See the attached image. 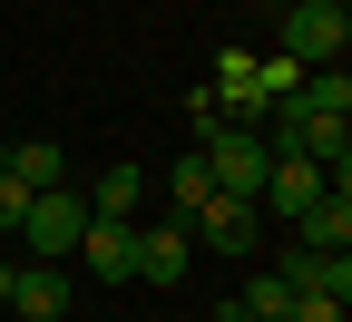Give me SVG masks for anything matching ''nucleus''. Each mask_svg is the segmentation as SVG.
I'll list each match as a JSON object with an SVG mask.
<instances>
[{
	"label": "nucleus",
	"instance_id": "obj_1",
	"mask_svg": "<svg viewBox=\"0 0 352 322\" xmlns=\"http://www.w3.org/2000/svg\"><path fill=\"white\" fill-rule=\"evenodd\" d=\"M342 39H352V10L342 0H284V49L294 69H342Z\"/></svg>",
	"mask_w": 352,
	"mask_h": 322
},
{
	"label": "nucleus",
	"instance_id": "obj_2",
	"mask_svg": "<svg viewBox=\"0 0 352 322\" xmlns=\"http://www.w3.org/2000/svg\"><path fill=\"white\" fill-rule=\"evenodd\" d=\"M78 235H88V205H78V186L30 196V215H20V264H69V254H78Z\"/></svg>",
	"mask_w": 352,
	"mask_h": 322
},
{
	"label": "nucleus",
	"instance_id": "obj_3",
	"mask_svg": "<svg viewBox=\"0 0 352 322\" xmlns=\"http://www.w3.org/2000/svg\"><path fill=\"white\" fill-rule=\"evenodd\" d=\"M196 157H206V176H215V196H264V176H274V157H264V137L254 127H215V137H196Z\"/></svg>",
	"mask_w": 352,
	"mask_h": 322
},
{
	"label": "nucleus",
	"instance_id": "obj_4",
	"mask_svg": "<svg viewBox=\"0 0 352 322\" xmlns=\"http://www.w3.org/2000/svg\"><path fill=\"white\" fill-rule=\"evenodd\" d=\"M186 264H196V225H186V215H166V225H138V273H127V284H147V293H176V284H186Z\"/></svg>",
	"mask_w": 352,
	"mask_h": 322
},
{
	"label": "nucleus",
	"instance_id": "obj_5",
	"mask_svg": "<svg viewBox=\"0 0 352 322\" xmlns=\"http://www.w3.org/2000/svg\"><path fill=\"white\" fill-rule=\"evenodd\" d=\"M78 264L98 273V284H127V273H138V225H127V215H88Z\"/></svg>",
	"mask_w": 352,
	"mask_h": 322
},
{
	"label": "nucleus",
	"instance_id": "obj_6",
	"mask_svg": "<svg viewBox=\"0 0 352 322\" xmlns=\"http://www.w3.org/2000/svg\"><path fill=\"white\" fill-rule=\"evenodd\" d=\"M186 225H196V244H215V254H245V264H254V205H245V196H206Z\"/></svg>",
	"mask_w": 352,
	"mask_h": 322
},
{
	"label": "nucleus",
	"instance_id": "obj_7",
	"mask_svg": "<svg viewBox=\"0 0 352 322\" xmlns=\"http://www.w3.org/2000/svg\"><path fill=\"white\" fill-rule=\"evenodd\" d=\"M274 273L294 293H323V303H352V254H303V244H284L274 254Z\"/></svg>",
	"mask_w": 352,
	"mask_h": 322
},
{
	"label": "nucleus",
	"instance_id": "obj_8",
	"mask_svg": "<svg viewBox=\"0 0 352 322\" xmlns=\"http://www.w3.org/2000/svg\"><path fill=\"white\" fill-rule=\"evenodd\" d=\"M314 196H333V186H323V166H314V157H274V176H264V196H254V205L294 225L303 205H314Z\"/></svg>",
	"mask_w": 352,
	"mask_h": 322
},
{
	"label": "nucleus",
	"instance_id": "obj_9",
	"mask_svg": "<svg viewBox=\"0 0 352 322\" xmlns=\"http://www.w3.org/2000/svg\"><path fill=\"white\" fill-rule=\"evenodd\" d=\"M10 312L20 322H59L69 312V273L59 264H10Z\"/></svg>",
	"mask_w": 352,
	"mask_h": 322
},
{
	"label": "nucleus",
	"instance_id": "obj_10",
	"mask_svg": "<svg viewBox=\"0 0 352 322\" xmlns=\"http://www.w3.org/2000/svg\"><path fill=\"white\" fill-rule=\"evenodd\" d=\"M294 244L303 254H342L352 244V196H314V205L294 215Z\"/></svg>",
	"mask_w": 352,
	"mask_h": 322
},
{
	"label": "nucleus",
	"instance_id": "obj_11",
	"mask_svg": "<svg viewBox=\"0 0 352 322\" xmlns=\"http://www.w3.org/2000/svg\"><path fill=\"white\" fill-rule=\"evenodd\" d=\"M78 205H88V215H127V225H138V205H147V166H98V186H88Z\"/></svg>",
	"mask_w": 352,
	"mask_h": 322
},
{
	"label": "nucleus",
	"instance_id": "obj_12",
	"mask_svg": "<svg viewBox=\"0 0 352 322\" xmlns=\"http://www.w3.org/2000/svg\"><path fill=\"white\" fill-rule=\"evenodd\" d=\"M0 166H10V176H20V186H30V196H50V186H69V157L50 147V137H20V147H10V157H0Z\"/></svg>",
	"mask_w": 352,
	"mask_h": 322
},
{
	"label": "nucleus",
	"instance_id": "obj_13",
	"mask_svg": "<svg viewBox=\"0 0 352 322\" xmlns=\"http://www.w3.org/2000/svg\"><path fill=\"white\" fill-rule=\"evenodd\" d=\"M245 312H254V322H284V312H294V284H284L274 264H264L254 284H245Z\"/></svg>",
	"mask_w": 352,
	"mask_h": 322
},
{
	"label": "nucleus",
	"instance_id": "obj_14",
	"mask_svg": "<svg viewBox=\"0 0 352 322\" xmlns=\"http://www.w3.org/2000/svg\"><path fill=\"white\" fill-rule=\"evenodd\" d=\"M166 196H176V215H196V205L215 196V176H206V157H176V176H166Z\"/></svg>",
	"mask_w": 352,
	"mask_h": 322
},
{
	"label": "nucleus",
	"instance_id": "obj_15",
	"mask_svg": "<svg viewBox=\"0 0 352 322\" xmlns=\"http://www.w3.org/2000/svg\"><path fill=\"white\" fill-rule=\"evenodd\" d=\"M20 215H30V186H20L10 166H0V235H20Z\"/></svg>",
	"mask_w": 352,
	"mask_h": 322
},
{
	"label": "nucleus",
	"instance_id": "obj_16",
	"mask_svg": "<svg viewBox=\"0 0 352 322\" xmlns=\"http://www.w3.org/2000/svg\"><path fill=\"white\" fill-rule=\"evenodd\" d=\"M284 322H342V303H323V293H294V312Z\"/></svg>",
	"mask_w": 352,
	"mask_h": 322
},
{
	"label": "nucleus",
	"instance_id": "obj_17",
	"mask_svg": "<svg viewBox=\"0 0 352 322\" xmlns=\"http://www.w3.org/2000/svg\"><path fill=\"white\" fill-rule=\"evenodd\" d=\"M215 322H254V312H245V303H226V312H215Z\"/></svg>",
	"mask_w": 352,
	"mask_h": 322
},
{
	"label": "nucleus",
	"instance_id": "obj_18",
	"mask_svg": "<svg viewBox=\"0 0 352 322\" xmlns=\"http://www.w3.org/2000/svg\"><path fill=\"white\" fill-rule=\"evenodd\" d=\"M0 312H10V264H0Z\"/></svg>",
	"mask_w": 352,
	"mask_h": 322
},
{
	"label": "nucleus",
	"instance_id": "obj_19",
	"mask_svg": "<svg viewBox=\"0 0 352 322\" xmlns=\"http://www.w3.org/2000/svg\"><path fill=\"white\" fill-rule=\"evenodd\" d=\"M274 10H284V0H274Z\"/></svg>",
	"mask_w": 352,
	"mask_h": 322
}]
</instances>
